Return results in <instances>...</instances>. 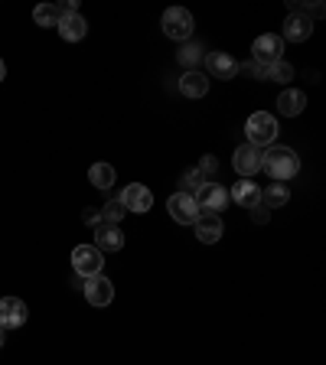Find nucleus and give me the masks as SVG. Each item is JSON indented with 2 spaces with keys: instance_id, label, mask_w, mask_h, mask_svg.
I'll return each instance as SVG.
<instances>
[{
  "instance_id": "1",
  "label": "nucleus",
  "mask_w": 326,
  "mask_h": 365,
  "mask_svg": "<svg viewBox=\"0 0 326 365\" xmlns=\"http://www.w3.org/2000/svg\"><path fill=\"white\" fill-rule=\"evenodd\" d=\"M261 170H265L274 182H284V180H290V176H297V170H300V157H297L290 147L271 144L265 153H261Z\"/></svg>"
},
{
  "instance_id": "2",
  "label": "nucleus",
  "mask_w": 326,
  "mask_h": 365,
  "mask_svg": "<svg viewBox=\"0 0 326 365\" xmlns=\"http://www.w3.org/2000/svg\"><path fill=\"white\" fill-rule=\"evenodd\" d=\"M245 134H248V144L251 147H271L274 144V137H277V121H274V114L268 111H255L245 121Z\"/></svg>"
},
{
  "instance_id": "3",
  "label": "nucleus",
  "mask_w": 326,
  "mask_h": 365,
  "mask_svg": "<svg viewBox=\"0 0 326 365\" xmlns=\"http://www.w3.org/2000/svg\"><path fill=\"white\" fill-rule=\"evenodd\" d=\"M101 264H105V258H101V251L95 248V245H78V248H72V267H76L78 277H95V274H101Z\"/></svg>"
},
{
  "instance_id": "4",
  "label": "nucleus",
  "mask_w": 326,
  "mask_h": 365,
  "mask_svg": "<svg viewBox=\"0 0 326 365\" xmlns=\"http://www.w3.org/2000/svg\"><path fill=\"white\" fill-rule=\"evenodd\" d=\"M163 33H167L170 39H176V43H186V39L193 36V16H190V10L170 7L167 14H163Z\"/></svg>"
},
{
  "instance_id": "5",
  "label": "nucleus",
  "mask_w": 326,
  "mask_h": 365,
  "mask_svg": "<svg viewBox=\"0 0 326 365\" xmlns=\"http://www.w3.org/2000/svg\"><path fill=\"white\" fill-rule=\"evenodd\" d=\"M167 209H170V215H173L180 225H196V219L203 215L199 212L196 196H190V192H176V196H170Z\"/></svg>"
},
{
  "instance_id": "6",
  "label": "nucleus",
  "mask_w": 326,
  "mask_h": 365,
  "mask_svg": "<svg viewBox=\"0 0 326 365\" xmlns=\"http://www.w3.org/2000/svg\"><path fill=\"white\" fill-rule=\"evenodd\" d=\"M251 53H255V62H258V66H271V62H281L284 39L277 36V33H265V36L255 39Z\"/></svg>"
},
{
  "instance_id": "7",
  "label": "nucleus",
  "mask_w": 326,
  "mask_h": 365,
  "mask_svg": "<svg viewBox=\"0 0 326 365\" xmlns=\"http://www.w3.org/2000/svg\"><path fill=\"white\" fill-rule=\"evenodd\" d=\"M82 290L88 297L91 307H108L114 300V284L108 281L105 274H95V277H85L82 281Z\"/></svg>"
},
{
  "instance_id": "8",
  "label": "nucleus",
  "mask_w": 326,
  "mask_h": 365,
  "mask_svg": "<svg viewBox=\"0 0 326 365\" xmlns=\"http://www.w3.org/2000/svg\"><path fill=\"white\" fill-rule=\"evenodd\" d=\"M26 304L20 297H4L0 300V329H20L26 323Z\"/></svg>"
},
{
  "instance_id": "9",
  "label": "nucleus",
  "mask_w": 326,
  "mask_h": 365,
  "mask_svg": "<svg viewBox=\"0 0 326 365\" xmlns=\"http://www.w3.org/2000/svg\"><path fill=\"white\" fill-rule=\"evenodd\" d=\"M196 202H199V212H213V215H219L222 209L228 205V190H222L219 182H205L203 190L196 192Z\"/></svg>"
},
{
  "instance_id": "10",
  "label": "nucleus",
  "mask_w": 326,
  "mask_h": 365,
  "mask_svg": "<svg viewBox=\"0 0 326 365\" xmlns=\"http://www.w3.org/2000/svg\"><path fill=\"white\" fill-rule=\"evenodd\" d=\"M261 153L265 150H258V147H251V144H242L235 150V160H232V167H235V173L238 176H255V173H261Z\"/></svg>"
},
{
  "instance_id": "11",
  "label": "nucleus",
  "mask_w": 326,
  "mask_h": 365,
  "mask_svg": "<svg viewBox=\"0 0 326 365\" xmlns=\"http://www.w3.org/2000/svg\"><path fill=\"white\" fill-rule=\"evenodd\" d=\"M121 202H124V209H131V212H147L153 205V192L147 190L144 182H131V186H124Z\"/></svg>"
},
{
  "instance_id": "12",
  "label": "nucleus",
  "mask_w": 326,
  "mask_h": 365,
  "mask_svg": "<svg viewBox=\"0 0 326 365\" xmlns=\"http://www.w3.org/2000/svg\"><path fill=\"white\" fill-rule=\"evenodd\" d=\"M95 248L98 251H121L124 248V232L118 225H95Z\"/></svg>"
},
{
  "instance_id": "13",
  "label": "nucleus",
  "mask_w": 326,
  "mask_h": 365,
  "mask_svg": "<svg viewBox=\"0 0 326 365\" xmlns=\"http://www.w3.org/2000/svg\"><path fill=\"white\" fill-rule=\"evenodd\" d=\"M205 68H209V76L213 78H225L228 82V78L238 72V62L232 59L228 53H209L205 56Z\"/></svg>"
},
{
  "instance_id": "14",
  "label": "nucleus",
  "mask_w": 326,
  "mask_h": 365,
  "mask_svg": "<svg viewBox=\"0 0 326 365\" xmlns=\"http://www.w3.org/2000/svg\"><path fill=\"white\" fill-rule=\"evenodd\" d=\"M196 238L203 245H215L222 238V219L219 215H213V212H203L196 219Z\"/></svg>"
},
{
  "instance_id": "15",
  "label": "nucleus",
  "mask_w": 326,
  "mask_h": 365,
  "mask_svg": "<svg viewBox=\"0 0 326 365\" xmlns=\"http://www.w3.org/2000/svg\"><path fill=\"white\" fill-rule=\"evenodd\" d=\"M310 33H313V20H307L304 14H290L284 20V39H290V43H304Z\"/></svg>"
},
{
  "instance_id": "16",
  "label": "nucleus",
  "mask_w": 326,
  "mask_h": 365,
  "mask_svg": "<svg viewBox=\"0 0 326 365\" xmlns=\"http://www.w3.org/2000/svg\"><path fill=\"white\" fill-rule=\"evenodd\" d=\"M59 36L62 39H68V43H78V39H85V33H88V23H85V16H78V14H66L59 20Z\"/></svg>"
},
{
  "instance_id": "17",
  "label": "nucleus",
  "mask_w": 326,
  "mask_h": 365,
  "mask_svg": "<svg viewBox=\"0 0 326 365\" xmlns=\"http://www.w3.org/2000/svg\"><path fill=\"white\" fill-rule=\"evenodd\" d=\"M277 108H281L284 118H297V114H304V108H307V95L297 88H287V91H281Z\"/></svg>"
},
{
  "instance_id": "18",
  "label": "nucleus",
  "mask_w": 326,
  "mask_h": 365,
  "mask_svg": "<svg viewBox=\"0 0 326 365\" xmlns=\"http://www.w3.org/2000/svg\"><path fill=\"white\" fill-rule=\"evenodd\" d=\"M228 196L235 199L238 205H245V209H255V205L261 202V190H258V186H255V182H248V180L235 182V190L228 192Z\"/></svg>"
},
{
  "instance_id": "19",
  "label": "nucleus",
  "mask_w": 326,
  "mask_h": 365,
  "mask_svg": "<svg viewBox=\"0 0 326 365\" xmlns=\"http://www.w3.org/2000/svg\"><path fill=\"white\" fill-rule=\"evenodd\" d=\"M180 91L186 98H203L205 91H209V78H203L199 72H186V76L180 78Z\"/></svg>"
},
{
  "instance_id": "20",
  "label": "nucleus",
  "mask_w": 326,
  "mask_h": 365,
  "mask_svg": "<svg viewBox=\"0 0 326 365\" xmlns=\"http://www.w3.org/2000/svg\"><path fill=\"white\" fill-rule=\"evenodd\" d=\"M88 180H91V186H98V190H111L114 167L111 163H95V167L88 170Z\"/></svg>"
},
{
  "instance_id": "21",
  "label": "nucleus",
  "mask_w": 326,
  "mask_h": 365,
  "mask_svg": "<svg viewBox=\"0 0 326 365\" xmlns=\"http://www.w3.org/2000/svg\"><path fill=\"white\" fill-rule=\"evenodd\" d=\"M261 199H265L268 209H281V205L290 199V192H287V186H284V182H271V186L261 192Z\"/></svg>"
},
{
  "instance_id": "22",
  "label": "nucleus",
  "mask_w": 326,
  "mask_h": 365,
  "mask_svg": "<svg viewBox=\"0 0 326 365\" xmlns=\"http://www.w3.org/2000/svg\"><path fill=\"white\" fill-rule=\"evenodd\" d=\"M33 20H36V26H59L62 14H59V7H53V4H39V7L33 10Z\"/></svg>"
},
{
  "instance_id": "23",
  "label": "nucleus",
  "mask_w": 326,
  "mask_h": 365,
  "mask_svg": "<svg viewBox=\"0 0 326 365\" xmlns=\"http://www.w3.org/2000/svg\"><path fill=\"white\" fill-rule=\"evenodd\" d=\"M176 62H180V66H186L193 72V66H196V62H203V46H196V43H186L180 49V56H176Z\"/></svg>"
},
{
  "instance_id": "24",
  "label": "nucleus",
  "mask_w": 326,
  "mask_h": 365,
  "mask_svg": "<svg viewBox=\"0 0 326 365\" xmlns=\"http://www.w3.org/2000/svg\"><path fill=\"white\" fill-rule=\"evenodd\" d=\"M98 212H101V222H105V225H114V222H118V219L124 215V202H121V196H118V199H108V202L101 205Z\"/></svg>"
},
{
  "instance_id": "25",
  "label": "nucleus",
  "mask_w": 326,
  "mask_h": 365,
  "mask_svg": "<svg viewBox=\"0 0 326 365\" xmlns=\"http://www.w3.org/2000/svg\"><path fill=\"white\" fill-rule=\"evenodd\" d=\"M265 78H271V82H290L294 78V68L287 66V62H271V66H265Z\"/></svg>"
},
{
  "instance_id": "26",
  "label": "nucleus",
  "mask_w": 326,
  "mask_h": 365,
  "mask_svg": "<svg viewBox=\"0 0 326 365\" xmlns=\"http://www.w3.org/2000/svg\"><path fill=\"white\" fill-rule=\"evenodd\" d=\"M205 182H209V180H205V176L199 173V170H190V173L183 176V192H190V196H196V192L203 190Z\"/></svg>"
},
{
  "instance_id": "27",
  "label": "nucleus",
  "mask_w": 326,
  "mask_h": 365,
  "mask_svg": "<svg viewBox=\"0 0 326 365\" xmlns=\"http://www.w3.org/2000/svg\"><path fill=\"white\" fill-rule=\"evenodd\" d=\"M196 170H199L203 176H213L215 170H219V160H215V157H203V163H199Z\"/></svg>"
},
{
  "instance_id": "28",
  "label": "nucleus",
  "mask_w": 326,
  "mask_h": 365,
  "mask_svg": "<svg viewBox=\"0 0 326 365\" xmlns=\"http://www.w3.org/2000/svg\"><path fill=\"white\" fill-rule=\"evenodd\" d=\"M82 222H85V225H101V212H98V209H85Z\"/></svg>"
},
{
  "instance_id": "29",
  "label": "nucleus",
  "mask_w": 326,
  "mask_h": 365,
  "mask_svg": "<svg viewBox=\"0 0 326 365\" xmlns=\"http://www.w3.org/2000/svg\"><path fill=\"white\" fill-rule=\"evenodd\" d=\"M251 219H255V222H268V219H271V215H268V205H255V209H251Z\"/></svg>"
},
{
  "instance_id": "30",
  "label": "nucleus",
  "mask_w": 326,
  "mask_h": 365,
  "mask_svg": "<svg viewBox=\"0 0 326 365\" xmlns=\"http://www.w3.org/2000/svg\"><path fill=\"white\" fill-rule=\"evenodd\" d=\"M4 76H7V66H4V59H0V82H4Z\"/></svg>"
},
{
  "instance_id": "31",
  "label": "nucleus",
  "mask_w": 326,
  "mask_h": 365,
  "mask_svg": "<svg viewBox=\"0 0 326 365\" xmlns=\"http://www.w3.org/2000/svg\"><path fill=\"white\" fill-rule=\"evenodd\" d=\"M0 346H4V329H0Z\"/></svg>"
}]
</instances>
